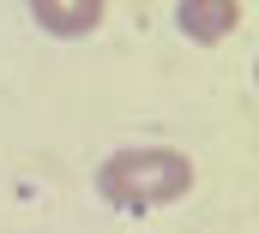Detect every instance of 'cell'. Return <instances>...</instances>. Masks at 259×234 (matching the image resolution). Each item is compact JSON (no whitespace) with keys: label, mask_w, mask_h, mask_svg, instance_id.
<instances>
[{"label":"cell","mask_w":259,"mask_h":234,"mask_svg":"<svg viewBox=\"0 0 259 234\" xmlns=\"http://www.w3.org/2000/svg\"><path fill=\"white\" fill-rule=\"evenodd\" d=\"M24 6H30L36 30H49V36H61V42L91 36V30L103 24V12H109V0H24Z\"/></svg>","instance_id":"3"},{"label":"cell","mask_w":259,"mask_h":234,"mask_svg":"<svg viewBox=\"0 0 259 234\" xmlns=\"http://www.w3.org/2000/svg\"><path fill=\"white\" fill-rule=\"evenodd\" d=\"M193 192V162L169 144H133L97 168V198L115 210H157Z\"/></svg>","instance_id":"1"},{"label":"cell","mask_w":259,"mask_h":234,"mask_svg":"<svg viewBox=\"0 0 259 234\" xmlns=\"http://www.w3.org/2000/svg\"><path fill=\"white\" fill-rule=\"evenodd\" d=\"M235 24H241V0H175V30L199 48H217Z\"/></svg>","instance_id":"2"},{"label":"cell","mask_w":259,"mask_h":234,"mask_svg":"<svg viewBox=\"0 0 259 234\" xmlns=\"http://www.w3.org/2000/svg\"><path fill=\"white\" fill-rule=\"evenodd\" d=\"M253 84H259V60H253Z\"/></svg>","instance_id":"4"}]
</instances>
